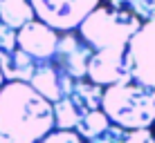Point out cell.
<instances>
[{
    "label": "cell",
    "instance_id": "5b68a950",
    "mask_svg": "<svg viewBox=\"0 0 155 143\" xmlns=\"http://www.w3.org/2000/svg\"><path fill=\"white\" fill-rule=\"evenodd\" d=\"M130 76L135 83L155 89V20L142 23L140 31L128 45Z\"/></svg>",
    "mask_w": 155,
    "mask_h": 143
},
{
    "label": "cell",
    "instance_id": "9a60e30c",
    "mask_svg": "<svg viewBox=\"0 0 155 143\" xmlns=\"http://www.w3.org/2000/svg\"><path fill=\"white\" fill-rule=\"evenodd\" d=\"M16 49H18V43H16V29L7 27V25L0 20V61L7 58Z\"/></svg>",
    "mask_w": 155,
    "mask_h": 143
},
{
    "label": "cell",
    "instance_id": "ac0fdd59",
    "mask_svg": "<svg viewBox=\"0 0 155 143\" xmlns=\"http://www.w3.org/2000/svg\"><path fill=\"white\" fill-rule=\"evenodd\" d=\"M126 143H155V136H153L151 128L148 130H133V132H128Z\"/></svg>",
    "mask_w": 155,
    "mask_h": 143
},
{
    "label": "cell",
    "instance_id": "8992f818",
    "mask_svg": "<svg viewBox=\"0 0 155 143\" xmlns=\"http://www.w3.org/2000/svg\"><path fill=\"white\" fill-rule=\"evenodd\" d=\"M92 58V49L85 45V40L74 31H68L65 36H58V45L54 51L52 63L72 81L88 78V63Z\"/></svg>",
    "mask_w": 155,
    "mask_h": 143
},
{
    "label": "cell",
    "instance_id": "8fae6325",
    "mask_svg": "<svg viewBox=\"0 0 155 143\" xmlns=\"http://www.w3.org/2000/svg\"><path fill=\"white\" fill-rule=\"evenodd\" d=\"M0 20L18 31L27 23L36 20V16L29 0H0Z\"/></svg>",
    "mask_w": 155,
    "mask_h": 143
},
{
    "label": "cell",
    "instance_id": "d6986e66",
    "mask_svg": "<svg viewBox=\"0 0 155 143\" xmlns=\"http://www.w3.org/2000/svg\"><path fill=\"white\" fill-rule=\"evenodd\" d=\"M5 85V78H2V72H0V87Z\"/></svg>",
    "mask_w": 155,
    "mask_h": 143
},
{
    "label": "cell",
    "instance_id": "e0dca14e",
    "mask_svg": "<svg viewBox=\"0 0 155 143\" xmlns=\"http://www.w3.org/2000/svg\"><path fill=\"white\" fill-rule=\"evenodd\" d=\"M38 143H83V139L77 132H65V130H54Z\"/></svg>",
    "mask_w": 155,
    "mask_h": 143
},
{
    "label": "cell",
    "instance_id": "277c9868",
    "mask_svg": "<svg viewBox=\"0 0 155 143\" xmlns=\"http://www.w3.org/2000/svg\"><path fill=\"white\" fill-rule=\"evenodd\" d=\"M36 20L54 31H72L101 5V0H29Z\"/></svg>",
    "mask_w": 155,
    "mask_h": 143
},
{
    "label": "cell",
    "instance_id": "2e32d148",
    "mask_svg": "<svg viewBox=\"0 0 155 143\" xmlns=\"http://www.w3.org/2000/svg\"><path fill=\"white\" fill-rule=\"evenodd\" d=\"M126 136H128L126 130L117 128V125H110L108 130H104L99 136L90 139L88 143H126Z\"/></svg>",
    "mask_w": 155,
    "mask_h": 143
},
{
    "label": "cell",
    "instance_id": "5bb4252c",
    "mask_svg": "<svg viewBox=\"0 0 155 143\" xmlns=\"http://www.w3.org/2000/svg\"><path fill=\"white\" fill-rule=\"evenodd\" d=\"M110 7L133 14L142 23L155 20V0H108Z\"/></svg>",
    "mask_w": 155,
    "mask_h": 143
},
{
    "label": "cell",
    "instance_id": "7a4b0ae2",
    "mask_svg": "<svg viewBox=\"0 0 155 143\" xmlns=\"http://www.w3.org/2000/svg\"><path fill=\"white\" fill-rule=\"evenodd\" d=\"M54 132V107L29 83L0 87V143H38Z\"/></svg>",
    "mask_w": 155,
    "mask_h": 143
},
{
    "label": "cell",
    "instance_id": "52a82bcc",
    "mask_svg": "<svg viewBox=\"0 0 155 143\" xmlns=\"http://www.w3.org/2000/svg\"><path fill=\"white\" fill-rule=\"evenodd\" d=\"M18 49L29 54L34 61H52L58 45V34L41 20H31L16 31Z\"/></svg>",
    "mask_w": 155,
    "mask_h": 143
},
{
    "label": "cell",
    "instance_id": "ba28073f",
    "mask_svg": "<svg viewBox=\"0 0 155 143\" xmlns=\"http://www.w3.org/2000/svg\"><path fill=\"white\" fill-rule=\"evenodd\" d=\"M29 85H31L34 92H38L45 101H50L54 105L61 98L70 96L74 81L68 74H63L52 61H38L34 74L29 78Z\"/></svg>",
    "mask_w": 155,
    "mask_h": 143
},
{
    "label": "cell",
    "instance_id": "7c38bea8",
    "mask_svg": "<svg viewBox=\"0 0 155 143\" xmlns=\"http://www.w3.org/2000/svg\"><path fill=\"white\" fill-rule=\"evenodd\" d=\"M110 121H108V116L104 114V110H92V112H88L81 119V123L77 125V134L81 136V139L85 141H90V139H94V136H99L104 130H108L110 128Z\"/></svg>",
    "mask_w": 155,
    "mask_h": 143
},
{
    "label": "cell",
    "instance_id": "3957f363",
    "mask_svg": "<svg viewBox=\"0 0 155 143\" xmlns=\"http://www.w3.org/2000/svg\"><path fill=\"white\" fill-rule=\"evenodd\" d=\"M101 110L117 128L148 130L155 123V89H148L135 81L117 83L104 89Z\"/></svg>",
    "mask_w": 155,
    "mask_h": 143
},
{
    "label": "cell",
    "instance_id": "9c48e42d",
    "mask_svg": "<svg viewBox=\"0 0 155 143\" xmlns=\"http://www.w3.org/2000/svg\"><path fill=\"white\" fill-rule=\"evenodd\" d=\"M36 63L38 61H34L23 49L12 51L7 58L0 61V72H2L5 83H29L31 74L36 70Z\"/></svg>",
    "mask_w": 155,
    "mask_h": 143
},
{
    "label": "cell",
    "instance_id": "6da1fadb",
    "mask_svg": "<svg viewBox=\"0 0 155 143\" xmlns=\"http://www.w3.org/2000/svg\"><path fill=\"white\" fill-rule=\"evenodd\" d=\"M142 20L133 14L115 9L110 5H99L79 25V36L92 49L88 63V81L99 87H110L117 83L133 81L128 45L140 31Z\"/></svg>",
    "mask_w": 155,
    "mask_h": 143
},
{
    "label": "cell",
    "instance_id": "4fadbf2b",
    "mask_svg": "<svg viewBox=\"0 0 155 143\" xmlns=\"http://www.w3.org/2000/svg\"><path fill=\"white\" fill-rule=\"evenodd\" d=\"M72 96H77L81 103L85 105V107L92 112V110H101V98H104V87L94 85V83L90 81H74L72 85Z\"/></svg>",
    "mask_w": 155,
    "mask_h": 143
},
{
    "label": "cell",
    "instance_id": "ffe728a7",
    "mask_svg": "<svg viewBox=\"0 0 155 143\" xmlns=\"http://www.w3.org/2000/svg\"><path fill=\"white\" fill-rule=\"evenodd\" d=\"M151 132H153V136H155V123H153V125H151Z\"/></svg>",
    "mask_w": 155,
    "mask_h": 143
},
{
    "label": "cell",
    "instance_id": "30bf717a",
    "mask_svg": "<svg viewBox=\"0 0 155 143\" xmlns=\"http://www.w3.org/2000/svg\"><path fill=\"white\" fill-rule=\"evenodd\" d=\"M54 107V128L56 130H65V132H74L77 125L81 123V119L90 112L88 107L79 101L77 96H65L58 103L52 105Z\"/></svg>",
    "mask_w": 155,
    "mask_h": 143
}]
</instances>
